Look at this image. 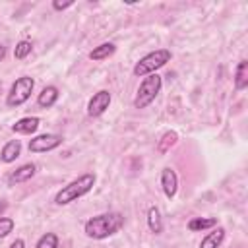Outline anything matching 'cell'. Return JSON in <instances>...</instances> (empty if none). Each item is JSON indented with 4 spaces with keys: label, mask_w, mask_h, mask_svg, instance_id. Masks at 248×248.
I'll use <instances>...</instances> for the list:
<instances>
[{
    "label": "cell",
    "mask_w": 248,
    "mask_h": 248,
    "mask_svg": "<svg viewBox=\"0 0 248 248\" xmlns=\"http://www.w3.org/2000/svg\"><path fill=\"white\" fill-rule=\"evenodd\" d=\"M161 87H163V79L159 74H151V76H145L136 91V97H134V108H147L155 99L157 95L161 93Z\"/></svg>",
    "instance_id": "4"
},
{
    "label": "cell",
    "mask_w": 248,
    "mask_h": 248,
    "mask_svg": "<svg viewBox=\"0 0 248 248\" xmlns=\"http://www.w3.org/2000/svg\"><path fill=\"white\" fill-rule=\"evenodd\" d=\"M31 50H33L31 41H19L16 45V48H14V58L16 60H23V58H27L31 54Z\"/></svg>",
    "instance_id": "19"
},
{
    "label": "cell",
    "mask_w": 248,
    "mask_h": 248,
    "mask_svg": "<svg viewBox=\"0 0 248 248\" xmlns=\"http://www.w3.org/2000/svg\"><path fill=\"white\" fill-rule=\"evenodd\" d=\"M114 52H116V45H114V43H101L99 46H95V48L89 52V58H91L93 62H101V60L110 58Z\"/></svg>",
    "instance_id": "15"
},
{
    "label": "cell",
    "mask_w": 248,
    "mask_h": 248,
    "mask_svg": "<svg viewBox=\"0 0 248 248\" xmlns=\"http://www.w3.org/2000/svg\"><path fill=\"white\" fill-rule=\"evenodd\" d=\"M234 87L238 91H244L248 87V60H240L234 70Z\"/></svg>",
    "instance_id": "17"
},
{
    "label": "cell",
    "mask_w": 248,
    "mask_h": 248,
    "mask_svg": "<svg viewBox=\"0 0 248 248\" xmlns=\"http://www.w3.org/2000/svg\"><path fill=\"white\" fill-rule=\"evenodd\" d=\"M8 248H25V240L23 238H16Z\"/></svg>",
    "instance_id": "23"
},
{
    "label": "cell",
    "mask_w": 248,
    "mask_h": 248,
    "mask_svg": "<svg viewBox=\"0 0 248 248\" xmlns=\"http://www.w3.org/2000/svg\"><path fill=\"white\" fill-rule=\"evenodd\" d=\"M4 56H6V46L0 45V60H4Z\"/></svg>",
    "instance_id": "24"
},
{
    "label": "cell",
    "mask_w": 248,
    "mask_h": 248,
    "mask_svg": "<svg viewBox=\"0 0 248 248\" xmlns=\"http://www.w3.org/2000/svg\"><path fill=\"white\" fill-rule=\"evenodd\" d=\"M33 87H35V79H33V78H29V76L17 78V79L12 83V87H10L8 95H6V105H8L10 108H16V107L23 105V103L31 97Z\"/></svg>",
    "instance_id": "5"
},
{
    "label": "cell",
    "mask_w": 248,
    "mask_h": 248,
    "mask_svg": "<svg viewBox=\"0 0 248 248\" xmlns=\"http://www.w3.org/2000/svg\"><path fill=\"white\" fill-rule=\"evenodd\" d=\"M176 140H178L176 132H172V130L165 132V134H163V138H161V140H159V143H157V151H159V153H167V151L176 143Z\"/></svg>",
    "instance_id": "18"
},
{
    "label": "cell",
    "mask_w": 248,
    "mask_h": 248,
    "mask_svg": "<svg viewBox=\"0 0 248 248\" xmlns=\"http://www.w3.org/2000/svg\"><path fill=\"white\" fill-rule=\"evenodd\" d=\"M58 87L56 85H46V87H43L41 89V93L37 95V105L41 107V108H50L56 101H58Z\"/></svg>",
    "instance_id": "10"
},
{
    "label": "cell",
    "mask_w": 248,
    "mask_h": 248,
    "mask_svg": "<svg viewBox=\"0 0 248 248\" xmlns=\"http://www.w3.org/2000/svg\"><path fill=\"white\" fill-rule=\"evenodd\" d=\"M172 58V52L169 48H157L153 52H147L145 56H141L134 68H132V74L136 78H145V76H151V74H157L159 68H163L167 62H170Z\"/></svg>",
    "instance_id": "3"
},
{
    "label": "cell",
    "mask_w": 248,
    "mask_h": 248,
    "mask_svg": "<svg viewBox=\"0 0 248 248\" xmlns=\"http://www.w3.org/2000/svg\"><path fill=\"white\" fill-rule=\"evenodd\" d=\"M161 188H163V194L169 200H172L178 192V174L170 167H165L161 170Z\"/></svg>",
    "instance_id": "8"
},
{
    "label": "cell",
    "mask_w": 248,
    "mask_h": 248,
    "mask_svg": "<svg viewBox=\"0 0 248 248\" xmlns=\"http://www.w3.org/2000/svg\"><path fill=\"white\" fill-rule=\"evenodd\" d=\"M95 182H97V176H95L93 172H83V174H79L78 178H74L72 182H68L66 186H62V188L56 192L54 203H56V205H68V203H72V202L83 198L85 194H89V192L93 190Z\"/></svg>",
    "instance_id": "2"
},
{
    "label": "cell",
    "mask_w": 248,
    "mask_h": 248,
    "mask_svg": "<svg viewBox=\"0 0 248 248\" xmlns=\"http://www.w3.org/2000/svg\"><path fill=\"white\" fill-rule=\"evenodd\" d=\"M16 227V221L12 217H0V240L6 238Z\"/></svg>",
    "instance_id": "21"
},
{
    "label": "cell",
    "mask_w": 248,
    "mask_h": 248,
    "mask_svg": "<svg viewBox=\"0 0 248 248\" xmlns=\"http://www.w3.org/2000/svg\"><path fill=\"white\" fill-rule=\"evenodd\" d=\"M213 227H217V219L215 217H192L188 221V231H192V232L209 231Z\"/></svg>",
    "instance_id": "16"
},
{
    "label": "cell",
    "mask_w": 248,
    "mask_h": 248,
    "mask_svg": "<svg viewBox=\"0 0 248 248\" xmlns=\"http://www.w3.org/2000/svg\"><path fill=\"white\" fill-rule=\"evenodd\" d=\"M35 170H37V167H35L33 163H25V165H21L19 169H16V170L8 176V182H10V184L25 182V180H29V178L35 176Z\"/></svg>",
    "instance_id": "11"
},
{
    "label": "cell",
    "mask_w": 248,
    "mask_h": 248,
    "mask_svg": "<svg viewBox=\"0 0 248 248\" xmlns=\"http://www.w3.org/2000/svg\"><path fill=\"white\" fill-rule=\"evenodd\" d=\"M122 227H124V215L118 211H108V213H99V215L87 219L83 225V232L87 238L105 240V238L116 234Z\"/></svg>",
    "instance_id": "1"
},
{
    "label": "cell",
    "mask_w": 248,
    "mask_h": 248,
    "mask_svg": "<svg viewBox=\"0 0 248 248\" xmlns=\"http://www.w3.org/2000/svg\"><path fill=\"white\" fill-rule=\"evenodd\" d=\"M225 240V229L223 227H213L211 232H207L202 242H200V248H219Z\"/></svg>",
    "instance_id": "12"
},
{
    "label": "cell",
    "mask_w": 248,
    "mask_h": 248,
    "mask_svg": "<svg viewBox=\"0 0 248 248\" xmlns=\"http://www.w3.org/2000/svg\"><path fill=\"white\" fill-rule=\"evenodd\" d=\"M19 153H21V141H19V140H10V141L2 147L0 159H2V163H14V161L19 157Z\"/></svg>",
    "instance_id": "13"
},
{
    "label": "cell",
    "mask_w": 248,
    "mask_h": 248,
    "mask_svg": "<svg viewBox=\"0 0 248 248\" xmlns=\"http://www.w3.org/2000/svg\"><path fill=\"white\" fill-rule=\"evenodd\" d=\"M64 141V138L60 134H39L35 138L29 140V151L31 153H46V151H52L56 147H60Z\"/></svg>",
    "instance_id": "6"
},
{
    "label": "cell",
    "mask_w": 248,
    "mask_h": 248,
    "mask_svg": "<svg viewBox=\"0 0 248 248\" xmlns=\"http://www.w3.org/2000/svg\"><path fill=\"white\" fill-rule=\"evenodd\" d=\"M41 126V120L37 116H23L19 120H16L12 124V132L16 134H23V136H31L37 132V128Z\"/></svg>",
    "instance_id": "9"
},
{
    "label": "cell",
    "mask_w": 248,
    "mask_h": 248,
    "mask_svg": "<svg viewBox=\"0 0 248 248\" xmlns=\"http://www.w3.org/2000/svg\"><path fill=\"white\" fill-rule=\"evenodd\" d=\"M70 6H74V0H66V2H58V0H54V2H52V8H54L56 12L66 10V8H70Z\"/></svg>",
    "instance_id": "22"
},
{
    "label": "cell",
    "mask_w": 248,
    "mask_h": 248,
    "mask_svg": "<svg viewBox=\"0 0 248 248\" xmlns=\"http://www.w3.org/2000/svg\"><path fill=\"white\" fill-rule=\"evenodd\" d=\"M35 248H58V234H54V232H45V234L37 240Z\"/></svg>",
    "instance_id": "20"
},
{
    "label": "cell",
    "mask_w": 248,
    "mask_h": 248,
    "mask_svg": "<svg viewBox=\"0 0 248 248\" xmlns=\"http://www.w3.org/2000/svg\"><path fill=\"white\" fill-rule=\"evenodd\" d=\"M147 229L153 232V234H161L163 232V217H161V211L157 205H151L147 209Z\"/></svg>",
    "instance_id": "14"
},
{
    "label": "cell",
    "mask_w": 248,
    "mask_h": 248,
    "mask_svg": "<svg viewBox=\"0 0 248 248\" xmlns=\"http://www.w3.org/2000/svg\"><path fill=\"white\" fill-rule=\"evenodd\" d=\"M110 101H112V95L107 89H101V91L93 93V97L87 103V116H91V118L101 116L110 107Z\"/></svg>",
    "instance_id": "7"
}]
</instances>
